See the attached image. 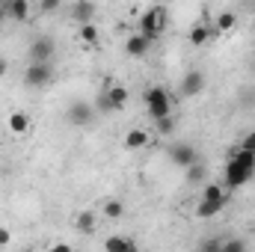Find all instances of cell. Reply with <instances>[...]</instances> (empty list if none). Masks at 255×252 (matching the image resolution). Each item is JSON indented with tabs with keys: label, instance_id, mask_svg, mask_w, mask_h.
Returning <instances> with one entry per match:
<instances>
[{
	"label": "cell",
	"instance_id": "cell-1",
	"mask_svg": "<svg viewBox=\"0 0 255 252\" xmlns=\"http://www.w3.org/2000/svg\"><path fill=\"white\" fill-rule=\"evenodd\" d=\"M253 172H255V151H241V154L232 157L229 166H226V187L244 184Z\"/></svg>",
	"mask_w": 255,
	"mask_h": 252
},
{
	"label": "cell",
	"instance_id": "cell-2",
	"mask_svg": "<svg viewBox=\"0 0 255 252\" xmlns=\"http://www.w3.org/2000/svg\"><path fill=\"white\" fill-rule=\"evenodd\" d=\"M163 24H166V9L151 6V9H145L142 18H139V36H145L148 42H154V39L163 33Z\"/></svg>",
	"mask_w": 255,
	"mask_h": 252
},
{
	"label": "cell",
	"instance_id": "cell-3",
	"mask_svg": "<svg viewBox=\"0 0 255 252\" xmlns=\"http://www.w3.org/2000/svg\"><path fill=\"white\" fill-rule=\"evenodd\" d=\"M145 107H148V113H151V119H154V122H160V119L172 116L169 92H166V89H160V86H151V89L145 92Z\"/></svg>",
	"mask_w": 255,
	"mask_h": 252
},
{
	"label": "cell",
	"instance_id": "cell-4",
	"mask_svg": "<svg viewBox=\"0 0 255 252\" xmlns=\"http://www.w3.org/2000/svg\"><path fill=\"white\" fill-rule=\"evenodd\" d=\"M54 80V63H30V68L24 71V83L27 86H48Z\"/></svg>",
	"mask_w": 255,
	"mask_h": 252
},
{
	"label": "cell",
	"instance_id": "cell-5",
	"mask_svg": "<svg viewBox=\"0 0 255 252\" xmlns=\"http://www.w3.org/2000/svg\"><path fill=\"white\" fill-rule=\"evenodd\" d=\"M169 157H172L175 166H184V169L196 166V148L190 142H172L169 145Z\"/></svg>",
	"mask_w": 255,
	"mask_h": 252
},
{
	"label": "cell",
	"instance_id": "cell-6",
	"mask_svg": "<svg viewBox=\"0 0 255 252\" xmlns=\"http://www.w3.org/2000/svg\"><path fill=\"white\" fill-rule=\"evenodd\" d=\"M51 60H54V42L48 36L33 39V45H30V63H51Z\"/></svg>",
	"mask_w": 255,
	"mask_h": 252
},
{
	"label": "cell",
	"instance_id": "cell-7",
	"mask_svg": "<svg viewBox=\"0 0 255 252\" xmlns=\"http://www.w3.org/2000/svg\"><path fill=\"white\" fill-rule=\"evenodd\" d=\"M205 89V71H199V68H193L184 74V80H181V95L184 98H193V95H199Z\"/></svg>",
	"mask_w": 255,
	"mask_h": 252
},
{
	"label": "cell",
	"instance_id": "cell-8",
	"mask_svg": "<svg viewBox=\"0 0 255 252\" xmlns=\"http://www.w3.org/2000/svg\"><path fill=\"white\" fill-rule=\"evenodd\" d=\"M101 95H104V101L110 104V110H119V107L128 104V89L125 86H110V89H104Z\"/></svg>",
	"mask_w": 255,
	"mask_h": 252
},
{
	"label": "cell",
	"instance_id": "cell-9",
	"mask_svg": "<svg viewBox=\"0 0 255 252\" xmlns=\"http://www.w3.org/2000/svg\"><path fill=\"white\" fill-rule=\"evenodd\" d=\"M68 122L71 125H89L92 122V107L89 104H71L68 107Z\"/></svg>",
	"mask_w": 255,
	"mask_h": 252
},
{
	"label": "cell",
	"instance_id": "cell-10",
	"mask_svg": "<svg viewBox=\"0 0 255 252\" xmlns=\"http://www.w3.org/2000/svg\"><path fill=\"white\" fill-rule=\"evenodd\" d=\"M223 205H226V199H202V202H199V208H196V217L211 220L214 214H220V211H223Z\"/></svg>",
	"mask_w": 255,
	"mask_h": 252
},
{
	"label": "cell",
	"instance_id": "cell-11",
	"mask_svg": "<svg viewBox=\"0 0 255 252\" xmlns=\"http://www.w3.org/2000/svg\"><path fill=\"white\" fill-rule=\"evenodd\" d=\"M148 48H151V42H148L145 36H139V33H136V36H130V39L125 42V51L130 54V57H142Z\"/></svg>",
	"mask_w": 255,
	"mask_h": 252
},
{
	"label": "cell",
	"instance_id": "cell-12",
	"mask_svg": "<svg viewBox=\"0 0 255 252\" xmlns=\"http://www.w3.org/2000/svg\"><path fill=\"white\" fill-rule=\"evenodd\" d=\"M145 142H148V133H145L142 127H133V130H128L125 133V148H130V151L142 148Z\"/></svg>",
	"mask_w": 255,
	"mask_h": 252
},
{
	"label": "cell",
	"instance_id": "cell-13",
	"mask_svg": "<svg viewBox=\"0 0 255 252\" xmlns=\"http://www.w3.org/2000/svg\"><path fill=\"white\" fill-rule=\"evenodd\" d=\"M71 15H74V18L80 21V27H83V24H89V18L95 15V6H92V3H74V6H71Z\"/></svg>",
	"mask_w": 255,
	"mask_h": 252
},
{
	"label": "cell",
	"instance_id": "cell-14",
	"mask_svg": "<svg viewBox=\"0 0 255 252\" xmlns=\"http://www.w3.org/2000/svg\"><path fill=\"white\" fill-rule=\"evenodd\" d=\"M6 15H12V18L24 21V18L30 15V3H27V0H12V3L6 6Z\"/></svg>",
	"mask_w": 255,
	"mask_h": 252
},
{
	"label": "cell",
	"instance_id": "cell-15",
	"mask_svg": "<svg viewBox=\"0 0 255 252\" xmlns=\"http://www.w3.org/2000/svg\"><path fill=\"white\" fill-rule=\"evenodd\" d=\"M27 127H30V116L27 113H12L9 116V130L12 133H24Z\"/></svg>",
	"mask_w": 255,
	"mask_h": 252
},
{
	"label": "cell",
	"instance_id": "cell-16",
	"mask_svg": "<svg viewBox=\"0 0 255 252\" xmlns=\"http://www.w3.org/2000/svg\"><path fill=\"white\" fill-rule=\"evenodd\" d=\"M130 244H133L130 238H119V235H116V238H107V241H104V252H125Z\"/></svg>",
	"mask_w": 255,
	"mask_h": 252
},
{
	"label": "cell",
	"instance_id": "cell-17",
	"mask_svg": "<svg viewBox=\"0 0 255 252\" xmlns=\"http://www.w3.org/2000/svg\"><path fill=\"white\" fill-rule=\"evenodd\" d=\"M125 214V205L119 202V199H110V202H104V217H110V220H119Z\"/></svg>",
	"mask_w": 255,
	"mask_h": 252
},
{
	"label": "cell",
	"instance_id": "cell-18",
	"mask_svg": "<svg viewBox=\"0 0 255 252\" xmlns=\"http://www.w3.org/2000/svg\"><path fill=\"white\" fill-rule=\"evenodd\" d=\"M77 229H80V232H86V235H89V232H92V229H95V214H92V211H83V214H80V217H77Z\"/></svg>",
	"mask_w": 255,
	"mask_h": 252
},
{
	"label": "cell",
	"instance_id": "cell-19",
	"mask_svg": "<svg viewBox=\"0 0 255 252\" xmlns=\"http://www.w3.org/2000/svg\"><path fill=\"white\" fill-rule=\"evenodd\" d=\"M223 252H247V241L244 238H226L223 241Z\"/></svg>",
	"mask_w": 255,
	"mask_h": 252
},
{
	"label": "cell",
	"instance_id": "cell-20",
	"mask_svg": "<svg viewBox=\"0 0 255 252\" xmlns=\"http://www.w3.org/2000/svg\"><path fill=\"white\" fill-rule=\"evenodd\" d=\"M208 36H211V30H208V27H202V24L190 30V42L196 45V48H199V45H205V42H208Z\"/></svg>",
	"mask_w": 255,
	"mask_h": 252
},
{
	"label": "cell",
	"instance_id": "cell-21",
	"mask_svg": "<svg viewBox=\"0 0 255 252\" xmlns=\"http://www.w3.org/2000/svg\"><path fill=\"white\" fill-rule=\"evenodd\" d=\"M80 39L92 45V42L98 39V30H95V24H83V27H80Z\"/></svg>",
	"mask_w": 255,
	"mask_h": 252
},
{
	"label": "cell",
	"instance_id": "cell-22",
	"mask_svg": "<svg viewBox=\"0 0 255 252\" xmlns=\"http://www.w3.org/2000/svg\"><path fill=\"white\" fill-rule=\"evenodd\" d=\"M202 199H226V190L220 187V184H208L205 193H202Z\"/></svg>",
	"mask_w": 255,
	"mask_h": 252
},
{
	"label": "cell",
	"instance_id": "cell-23",
	"mask_svg": "<svg viewBox=\"0 0 255 252\" xmlns=\"http://www.w3.org/2000/svg\"><path fill=\"white\" fill-rule=\"evenodd\" d=\"M199 252H223V238H211V241H205Z\"/></svg>",
	"mask_w": 255,
	"mask_h": 252
},
{
	"label": "cell",
	"instance_id": "cell-24",
	"mask_svg": "<svg viewBox=\"0 0 255 252\" xmlns=\"http://www.w3.org/2000/svg\"><path fill=\"white\" fill-rule=\"evenodd\" d=\"M217 27H220V30H229V27H235V15H232V12L220 15V18H217Z\"/></svg>",
	"mask_w": 255,
	"mask_h": 252
},
{
	"label": "cell",
	"instance_id": "cell-25",
	"mask_svg": "<svg viewBox=\"0 0 255 252\" xmlns=\"http://www.w3.org/2000/svg\"><path fill=\"white\" fill-rule=\"evenodd\" d=\"M157 130H160V133H172V130H175V119H172V116L160 119V122H157Z\"/></svg>",
	"mask_w": 255,
	"mask_h": 252
},
{
	"label": "cell",
	"instance_id": "cell-26",
	"mask_svg": "<svg viewBox=\"0 0 255 252\" xmlns=\"http://www.w3.org/2000/svg\"><path fill=\"white\" fill-rule=\"evenodd\" d=\"M187 175H190V181L202 178V166H199V163H196V166H190V169H187Z\"/></svg>",
	"mask_w": 255,
	"mask_h": 252
},
{
	"label": "cell",
	"instance_id": "cell-27",
	"mask_svg": "<svg viewBox=\"0 0 255 252\" xmlns=\"http://www.w3.org/2000/svg\"><path fill=\"white\" fill-rule=\"evenodd\" d=\"M57 6H60L57 0H45V3H42V9H48V12H51V9H57Z\"/></svg>",
	"mask_w": 255,
	"mask_h": 252
},
{
	"label": "cell",
	"instance_id": "cell-28",
	"mask_svg": "<svg viewBox=\"0 0 255 252\" xmlns=\"http://www.w3.org/2000/svg\"><path fill=\"white\" fill-rule=\"evenodd\" d=\"M9 244V229H0V247Z\"/></svg>",
	"mask_w": 255,
	"mask_h": 252
},
{
	"label": "cell",
	"instance_id": "cell-29",
	"mask_svg": "<svg viewBox=\"0 0 255 252\" xmlns=\"http://www.w3.org/2000/svg\"><path fill=\"white\" fill-rule=\"evenodd\" d=\"M51 252H71V247H68V244H57Z\"/></svg>",
	"mask_w": 255,
	"mask_h": 252
},
{
	"label": "cell",
	"instance_id": "cell-30",
	"mask_svg": "<svg viewBox=\"0 0 255 252\" xmlns=\"http://www.w3.org/2000/svg\"><path fill=\"white\" fill-rule=\"evenodd\" d=\"M6 68H9V63H6V60H3V57H0V77H3V74H6Z\"/></svg>",
	"mask_w": 255,
	"mask_h": 252
},
{
	"label": "cell",
	"instance_id": "cell-31",
	"mask_svg": "<svg viewBox=\"0 0 255 252\" xmlns=\"http://www.w3.org/2000/svg\"><path fill=\"white\" fill-rule=\"evenodd\" d=\"M125 252H139V250H136V244H130V247H128Z\"/></svg>",
	"mask_w": 255,
	"mask_h": 252
},
{
	"label": "cell",
	"instance_id": "cell-32",
	"mask_svg": "<svg viewBox=\"0 0 255 252\" xmlns=\"http://www.w3.org/2000/svg\"><path fill=\"white\" fill-rule=\"evenodd\" d=\"M0 15H3V12H0Z\"/></svg>",
	"mask_w": 255,
	"mask_h": 252
}]
</instances>
